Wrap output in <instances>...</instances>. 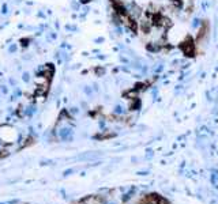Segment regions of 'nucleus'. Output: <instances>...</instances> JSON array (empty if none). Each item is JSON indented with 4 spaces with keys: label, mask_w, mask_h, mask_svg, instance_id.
<instances>
[{
    "label": "nucleus",
    "mask_w": 218,
    "mask_h": 204,
    "mask_svg": "<svg viewBox=\"0 0 218 204\" xmlns=\"http://www.w3.org/2000/svg\"><path fill=\"white\" fill-rule=\"evenodd\" d=\"M132 193H134V191H131V192H128V193H127V195H124V197H123V201L130 200V199H131V196H132Z\"/></svg>",
    "instance_id": "nucleus-7"
},
{
    "label": "nucleus",
    "mask_w": 218,
    "mask_h": 204,
    "mask_svg": "<svg viewBox=\"0 0 218 204\" xmlns=\"http://www.w3.org/2000/svg\"><path fill=\"white\" fill-rule=\"evenodd\" d=\"M111 204H115V203H111Z\"/></svg>",
    "instance_id": "nucleus-14"
},
{
    "label": "nucleus",
    "mask_w": 218,
    "mask_h": 204,
    "mask_svg": "<svg viewBox=\"0 0 218 204\" xmlns=\"http://www.w3.org/2000/svg\"><path fill=\"white\" fill-rule=\"evenodd\" d=\"M139 108H141V102H139V99H136V98H135V102H132L131 109H132V110H138Z\"/></svg>",
    "instance_id": "nucleus-4"
},
{
    "label": "nucleus",
    "mask_w": 218,
    "mask_h": 204,
    "mask_svg": "<svg viewBox=\"0 0 218 204\" xmlns=\"http://www.w3.org/2000/svg\"><path fill=\"white\" fill-rule=\"evenodd\" d=\"M60 137H62L63 140H71V135H72V131H71V128H62L59 132Z\"/></svg>",
    "instance_id": "nucleus-2"
},
{
    "label": "nucleus",
    "mask_w": 218,
    "mask_h": 204,
    "mask_svg": "<svg viewBox=\"0 0 218 204\" xmlns=\"http://www.w3.org/2000/svg\"><path fill=\"white\" fill-rule=\"evenodd\" d=\"M207 33H209V26H207V23H203L201 26V29H199V33H198V38L199 40L204 38L207 36Z\"/></svg>",
    "instance_id": "nucleus-3"
},
{
    "label": "nucleus",
    "mask_w": 218,
    "mask_h": 204,
    "mask_svg": "<svg viewBox=\"0 0 218 204\" xmlns=\"http://www.w3.org/2000/svg\"><path fill=\"white\" fill-rule=\"evenodd\" d=\"M180 49L183 50V53L186 55V56H194L195 45H194V42H192V40L191 38H187L183 44L180 45Z\"/></svg>",
    "instance_id": "nucleus-1"
},
{
    "label": "nucleus",
    "mask_w": 218,
    "mask_h": 204,
    "mask_svg": "<svg viewBox=\"0 0 218 204\" xmlns=\"http://www.w3.org/2000/svg\"><path fill=\"white\" fill-rule=\"evenodd\" d=\"M97 74H104V69H97Z\"/></svg>",
    "instance_id": "nucleus-13"
},
{
    "label": "nucleus",
    "mask_w": 218,
    "mask_h": 204,
    "mask_svg": "<svg viewBox=\"0 0 218 204\" xmlns=\"http://www.w3.org/2000/svg\"><path fill=\"white\" fill-rule=\"evenodd\" d=\"M23 80H25V82H27V80H29V74H26V72L23 74Z\"/></svg>",
    "instance_id": "nucleus-10"
},
{
    "label": "nucleus",
    "mask_w": 218,
    "mask_h": 204,
    "mask_svg": "<svg viewBox=\"0 0 218 204\" xmlns=\"http://www.w3.org/2000/svg\"><path fill=\"white\" fill-rule=\"evenodd\" d=\"M172 3H173V6L177 7V8H181V7H183V0H172Z\"/></svg>",
    "instance_id": "nucleus-5"
},
{
    "label": "nucleus",
    "mask_w": 218,
    "mask_h": 204,
    "mask_svg": "<svg viewBox=\"0 0 218 204\" xmlns=\"http://www.w3.org/2000/svg\"><path fill=\"white\" fill-rule=\"evenodd\" d=\"M34 112H35V108L34 106H30V108H27L26 114L27 116H33V114H34Z\"/></svg>",
    "instance_id": "nucleus-6"
},
{
    "label": "nucleus",
    "mask_w": 218,
    "mask_h": 204,
    "mask_svg": "<svg viewBox=\"0 0 218 204\" xmlns=\"http://www.w3.org/2000/svg\"><path fill=\"white\" fill-rule=\"evenodd\" d=\"M126 95H127V97H131V98H135V97H136V91H134V90H131V91H128Z\"/></svg>",
    "instance_id": "nucleus-9"
},
{
    "label": "nucleus",
    "mask_w": 218,
    "mask_h": 204,
    "mask_svg": "<svg viewBox=\"0 0 218 204\" xmlns=\"http://www.w3.org/2000/svg\"><path fill=\"white\" fill-rule=\"evenodd\" d=\"M115 113L116 114H121V113H124V109L121 106H116L115 108Z\"/></svg>",
    "instance_id": "nucleus-8"
},
{
    "label": "nucleus",
    "mask_w": 218,
    "mask_h": 204,
    "mask_svg": "<svg viewBox=\"0 0 218 204\" xmlns=\"http://www.w3.org/2000/svg\"><path fill=\"white\" fill-rule=\"evenodd\" d=\"M15 49H17V46H15V45H12V46L10 48V50H11V52H15Z\"/></svg>",
    "instance_id": "nucleus-11"
},
{
    "label": "nucleus",
    "mask_w": 218,
    "mask_h": 204,
    "mask_svg": "<svg viewBox=\"0 0 218 204\" xmlns=\"http://www.w3.org/2000/svg\"><path fill=\"white\" fill-rule=\"evenodd\" d=\"M6 12H7V6L4 4V6H3V14H6Z\"/></svg>",
    "instance_id": "nucleus-12"
}]
</instances>
